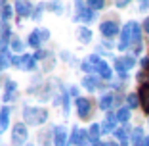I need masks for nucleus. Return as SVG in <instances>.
Here are the masks:
<instances>
[{"instance_id": "39448f33", "label": "nucleus", "mask_w": 149, "mask_h": 146, "mask_svg": "<svg viewBox=\"0 0 149 146\" xmlns=\"http://www.w3.org/2000/svg\"><path fill=\"white\" fill-rule=\"evenodd\" d=\"M130 42H132V23H128V25L123 29V35H120V42H118V50H126Z\"/></svg>"}, {"instance_id": "20e7f679", "label": "nucleus", "mask_w": 149, "mask_h": 146, "mask_svg": "<svg viewBox=\"0 0 149 146\" xmlns=\"http://www.w3.org/2000/svg\"><path fill=\"white\" fill-rule=\"evenodd\" d=\"M77 111H79V115L82 117V119H86L88 115H90V110H92V106H90V100H86V98H77Z\"/></svg>"}, {"instance_id": "ea45409f", "label": "nucleus", "mask_w": 149, "mask_h": 146, "mask_svg": "<svg viewBox=\"0 0 149 146\" xmlns=\"http://www.w3.org/2000/svg\"><path fill=\"white\" fill-rule=\"evenodd\" d=\"M141 63H143V66L147 67V66H149V60H147V58H145V60H143V62H141Z\"/></svg>"}, {"instance_id": "58836bf2", "label": "nucleus", "mask_w": 149, "mask_h": 146, "mask_svg": "<svg viewBox=\"0 0 149 146\" xmlns=\"http://www.w3.org/2000/svg\"><path fill=\"white\" fill-rule=\"evenodd\" d=\"M126 4H128V2H124V0H120V2H117V6H118V8H124Z\"/></svg>"}, {"instance_id": "a211bd4d", "label": "nucleus", "mask_w": 149, "mask_h": 146, "mask_svg": "<svg viewBox=\"0 0 149 146\" xmlns=\"http://www.w3.org/2000/svg\"><path fill=\"white\" fill-rule=\"evenodd\" d=\"M140 98H141V102H143V108H145V111L149 114V85H145L143 89H141V94H140Z\"/></svg>"}, {"instance_id": "0eeeda50", "label": "nucleus", "mask_w": 149, "mask_h": 146, "mask_svg": "<svg viewBox=\"0 0 149 146\" xmlns=\"http://www.w3.org/2000/svg\"><path fill=\"white\" fill-rule=\"evenodd\" d=\"M101 60H100V56H96V54H92V56L88 58V60H84L82 63H80V67H82L84 71H96V67H97V63H100Z\"/></svg>"}, {"instance_id": "473e14b6", "label": "nucleus", "mask_w": 149, "mask_h": 146, "mask_svg": "<svg viewBox=\"0 0 149 146\" xmlns=\"http://www.w3.org/2000/svg\"><path fill=\"white\" fill-rule=\"evenodd\" d=\"M12 48L15 50V52H21V50H23V42L19 39H13L12 40Z\"/></svg>"}, {"instance_id": "dca6fc26", "label": "nucleus", "mask_w": 149, "mask_h": 146, "mask_svg": "<svg viewBox=\"0 0 149 146\" xmlns=\"http://www.w3.org/2000/svg\"><path fill=\"white\" fill-rule=\"evenodd\" d=\"M8 42H10V25H4L2 27V39H0V48H2V52L6 50Z\"/></svg>"}, {"instance_id": "aec40b11", "label": "nucleus", "mask_w": 149, "mask_h": 146, "mask_svg": "<svg viewBox=\"0 0 149 146\" xmlns=\"http://www.w3.org/2000/svg\"><path fill=\"white\" fill-rule=\"evenodd\" d=\"M0 8H2V10H0L2 19H4V21H6V19H10V16H12V6H10L8 2H0Z\"/></svg>"}, {"instance_id": "b1692460", "label": "nucleus", "mask_w": 149, "mask_h": 146, "mask_svg": "<svg viewBox=\"0 0 149 146\" xmlns=\"http://www.w3.org/2000/svg\"><path fill=\"white\" fill-rule=\"evenodd\" d=\"M141 137H143V131H141V129H134V133H132L134 146H141Z\"/></svg>"}, {"instance_id": "7c9ffc66", "label": "nucleus", "mask_w": 149, "mask_h": 146, "mask_svg": "<svg viewBox=\"0 0 149 146\" xmlns=\"http://www.w3.org/2000/svg\"><path fill=\"white\" fill-rule=\"evenodd\" d=\"M115 137L120 142H126V131H124V129H115Z\"/></svg>"}, {"instance_id": "ddd939ff", "label": "nucleus", "mask_w": 149, "mask_h": 146, "mask_svg": "<svg viewBox=\"0 0 149 146\" xmlns=\"http://www.w3.org/2000/svg\"><path fill=\"white\" fill-rule=\"evenodd\" d=\"M84 138H86V131H80V129H77V127H74L73 137H71V142H73V144H77V146H82Z\"/></svg>"}, {"instance_id": "f8f14e48", "label": "nucleus", "mask_w": 149, "mask_h": 146, "mask_svg": "<svg viewBox=\"0 0 149 146\" xmlns=\"http://www.w3.org/2000/svg\"><path fill=\"white\" fill-rule=\"evenodd\" d=\"M31 10H33V6L29 4V2H17V4H15V12H17L19 18L29 16V13H31Z\"/></svg>"}, {"instance_id": "423d86ee", "label": "nucleus", "mask_w": 149, "mask_h": 146, "mask_svg": "<svg viewBox=\"0 0 149 146\" xmlns=\"http://www.w3.org/2000/svg\"><path fill=\"white\" fill-rule=\"evenodd\" d=\"M100 31H101V35H105V37H115L118 33V23H115V21H103L100 25Z\"/></svg>"}, {"instance_id": "a19ab883", "label": "nucleus", "mask_w": 149, "mask_h": 146, "mask_svg": "<svg viewBox=\"0 0 149 146\" xmlns=\"http://www.w3.org/2000/svg\"><path fill=\"white\" fill-rule=\"evenodd\" d=\"M143 144H145V146H149V137H147V138L143 140Z\"/></svg>"}, {"instance_id": "6e6552de", "label": "nucleus", "mask_w": 149, "mask_h": 146, "mask_svg": "<svg viewBox=\"0 0 149 146\" xmlns=\"http://www.w3.org/2000/svg\"><path fill=\"white\" fill-rule=\"evenodd\" d=\"M56 138H54V142H56V146H65L67 142V131L65 127H56Z\"/></svg>"}, {"instance_id": "4be33fe9", "label": "nucleus", "mask_w": 149, "mask_h": 146, "mask_svg": "<svg viewBox=\"0 0 149 146\" xmlns=\"http://www.w3.org/2000/svg\"><path fill=\"white\" fill-rule=\"evenodd\" d=\"M130 119V110L128 108H120L117 114V121H123V123H126V121Z\"/></svg>"}, {"instance_id": "79ce46f5", "label": "nucleus", "mask_w": 149, "mask_h": 146, "mask_svg": "<svg viewBox=\"0 0 149 146\" xmlns=\"http://www.w3.org/2000/svg\"><path fill=\"white\" fill-rule=\"evenodd\" d=\"M105 146H117V144H115V142H107Z\"/></svg>"}, {"instance_id": "e433bc0d", "label": "nucleus", "mask_w": 149, "mask_h": 146, "mask_svg": "<svg viewBox=\"0 0 149 146\" xmlns=\"http://www.w3.org/2000/svg\"><path fill=\"white\" fill-rule=\"evenodd\" d=\"M147 8H149V2H147V0H143V2H140V10H141V12H145Z\"/></svg>"}, {"instance_id": "f3484780", "label": "nucleus", "mask_w": 149, "mask_h": 146, "mask_svg": "<svg viewBox=\"0 0 149 146\" xmlns=\"http://www.w3.org/2000/svg\"><path fill=\"white\" fill-rule=\"evenodd\" d=\"M97 85H100V83H97L96 77H90V75H88V77H84V79H82V87H84V89H88V90H96Z\"/></svg>"}, {"instance_id": "c9c22d12", "label": "nucleus", "mask_w": 149, "mask_h": 146, "mask_svg": "<svg viewBox=\"0 0 149 146\" xmlns=\"http://www.w3.org/2000/svg\"><path fill=\"white\" fill-rule=\"evenodd\" d=\"M38 33H40V39L42 40H46L50 37V31H46V29H42V31H38Z\"/></svg>"}, {"instance_id": "a878e982", "label": "nucleus", "mask_w": 149, "mask_h": 146, "mask_svg": "<svg viewBox=\"0 0 149 146\" xmlns=\"http://www.w3.org/2000/svg\"><path fill=\"white\" fill-rule=\"evenodd\" d=\"M13 92H15V83H13V81H8V83H6V96H4V100H10Z\"/></svg>"}, {"instance_id": "2eb2a0df", "label": "nucleus", "mask_w": 149, "mask_h": 146, "mask_svg": "<svg viewBox=\"0 0 149 146\" xmlns=\"http://www.w3.org/2000/svg\"><path fill=\"white\" fill-rule=\"evenodd\" d=\"M113 102H115V96H113V94H103V96H101V100H100V108H101V110H111Z\"/></svg>"}, {"instance_id": "c85d7f7f", "label": "nucleus", "mask_w": 149, "mask_h": 146, "mask_svg": "<svg viewBox=\"0 0 149 146\" xmlns=\"http://www.w3.org/2000/svg\"><path fill=\"white\" fill-rule=\"evenodd\" d=\"M8 66H10V54L2 52L0 54V69H2V67H8Z\"/></svg>"}, {"instance_id": "f257e3e1", "label": "nucleus", "mask_w": 149, "mask_h": 146, "mask_svg": "<svg viewBox=\"0 0 149 146\" xmlns=\"http://www.w3.org/2000/svg\"><path fill=\"white\" fill-rule=\"evenodd\" d=\"M23 117L29 125H42L44 121L48 119V111L42 108H25Z\"/></svg>"}, {"instance_id": "c756f323", "label": "nucleus", "mask_w": 149, "mask_h": 146, "mask_svg": "<svg viewBox=\"0 0 149 146\" xmlns=\"http://www.w3.org/2000/svg\"><path fill=\"white\" fill-rule=\"evenodd\" d=\"M105 6V2H101V0H92V2H88V8H92V10H101Z\"/></svg>"}, {"instance_id": "5701e85b", "label": "nucleus", "mask_w": 149, "mask_h": 146, "mask_svg": "<svg viewBox=\"0 0 149 146\" xmlns=\"http://www.w3.org/2000/svg\"><path fill=\"white\" fill-rule=\"evenodd\" d=\"M100 131H101V125H97V123H94L92 127H90V131H88V137L92 138V140H97V137H100Z\"/></svg>"}, {"instance_id": "1a4fd4ad", "label": "nucleus", "mask_w": 149, "mask_h": 146, "mask_svg": "<svg viewBox=\"0 0 149 146\" xmlns=\"http://www.w3.org/2000/svg\"><path fill=\"white\" fill-rule=\"evenodd\" d=\"M115 125H117V115L109 114L107 119L103 121V125H101V131H103V133H111V131H115Z\"/></svg>"}, {"instance_id": "72a5a7b5", "label": "nucleus", "mask_w": 149, "mask_h": 146, "mask_svg": "<svg viewBox=\"0 0 149 146\" xmlns=\"http://www.w3.org/2000/svg\"><path fill=\"white\" fill-rule=\"evenodd\" d=\"M46 56H48V52H44V50H38V52L35 54V60H44Z\"/></svg>"}, {"instance_id": "393cba45", "label": "nucleus", "mask_w": 149, "mask_h": 146, "mask_svg": "<svg viewBox=\"0 0 149 146\" xmlns=\"http://www.w3.org/2000/svg\"><path fill=\"white\" fill-rule=\"evenodd\" d=\"M23 67H25L27 71H33L36 67V60H35V56H27V60H25V63H23Z\"/></svg>"}, {"instance_id": "9b49d317", "label": "nucleus", "mask_w": 149, "mask_h": 146, "mask_svg": "<svg viewBox=\"0 0 149 146\" xmlns=\"http://www.w3.org/2000/svg\"><path fill=\"white\" fill-rule=\"evenodd\" d=\"M10 125V108H2L0 111V133H4Z\"/></svg>"}, {"instance_id": "9d476101", "label": "nucleus", "mask_w": 149, "mask_h": 146, "mask_svg": "<svg viewBox=\"0 0 149 146\" xmlns=\"http://www.w3.org/2000/svg\"><path fill=\"white\" fill-rule=\"evenodd\" d=\"M96 71L100 73V77H103V79H111V77H113V71H111V67L107 66V63L103 62V60H101V62L97 63Z\"/></svg>"}, {"instance_id": "bb28decb", "label": "nucleus", "mask_w": 149, "mask_h": 146, "mask_svg": "<svg viewBox=\"0 0 149 146\" xmlns=\"http://www.w3.org/2000/svg\"><path fill=\"white\" fill-rule=\"evenodd\" d=\"M140 106V94H128V108Z\"/></svg>"}, {"instance_id": "412c9836", "label": "nucleus", "mask_w": 149, "mask_h": 146, "mask_svg": "<svg viewBox=\"0 0 149 146\" xmlns=\"http://www.w3.org/2000/svg\"><path fill=\"white\" fill-rule=\"evenodd\" d=\"M79 39L82 40V42H90V40H92V31L86 29V27H80L79 29Z\"/></svg>"}, {"instance_id": "7ed1b4c3", "label": "nucleus", "mask_w": 149, "mask_h": 146, "mask_svg": "<svg viewBox=\"0 0 149 146\" xmlns=\"http://www.w3.org/2000/svg\"><path fill=\"white\" fill-rule=\"evenodd\" d=\"M77 8H79V13H77V19H80V21L88 23L94 19V10L86 8V4L84 2H77Z\"/></svg>"}, {"instance_id": "37998d69", "label": "nucleus", "mask_w": 149, "mask_h": 146, "mask_svg": "<svg viewBox=\"0 0 149 146\" xmlns=\"http://www.w3.org/2000/svg\"><path fill=\"white\" fill-rule=\"evenodd\" d=\"M29 146H33V144H29Z\"/></svg>"}, {"instance_id": "cd10ccee", "label": "nucleus", "mask_w": 149, "mask_h": 146, "mask_svg": "<svg viewBox=\"0 0 149 146\" xmlns=\"http://www.w3.org/2000/svg\"><path fill=\"white\" fill-rule=\"evenodd\" d=\"M120 63H123V66L126 67V71H128L130 67H134V63H136V60H134L132 56H126V58H123V60H120Z\"/></svg>"}, {"instance_id": "2f4dec72", "label": "nucleus", "mask_w": 149, "mask_h": 146, "mask_svg": "<svg viewBox=\"0 0 149 146\" xmlns=\"http://www.w3.org/2000/svg\"><path fill=\"white\" fill-rule=\"evenodd\" d=\"M115 67H117V71L120 73V77H126V67L120 63V60H117V62H115Z\"/></svg>"}, {"instance_id": "4468645a", "label": "nucleus", "mask_w": 149, "mask_h": 146, "mask_svg": "<svg viewBox=\"0 0 149 146\" xmlns=\"http://www.w3.org/2000/svg\"><path fill=\"white\" fill-rule=\"evenodd\" d=\"M132 42H136V46L140 48V42H141V29L138 23L132 21Z\"/></svg>"}, {"instance_id": "6ab92c4d", "label": "nucleus", "mask_w": 149, "mask_h": 146, "mask_svg": "<svg viewBox=\"0 0 149 146\" xmlns=\"http://www.w3.org/2000/svg\"><path fill=\"white\" fill-rule=\"evenodd\" d=\"M40 42H42V39H40V33H38V31H33L31 35H29V46H35V48H38Z\"/></svg>"}, {"instance_id": "f03ea898", "label": "nucleus", "mask_w": 149, "mask_h": 146, "mask_svg": "<svg viewBox=\"0 0 149 146\" xmlns=\"http://www.w3.org/2000/svg\"><path fill=\"white\" fill-rule=\"evenodd\" d=\"M27 140V127L23 123H15L12 129V142L13 146H23Z\"/></svg>"}, {"instance_id": "f704fd0d", "label": "nucleus", "mask_w": 149, "mask_h": 146, "mask_svg": "<svg viewBox=\"0 0 149 146\" xmlns=\"http://www.w3.org/2000/svg\"><path fill=\"white\" fill-rule=\"evenodd\" d=\"M50 8H52L56 13H61V6H59V4H56V2H52V4H50Z\"/></svg>"}, {"instance_id": "4c0bfd02", "label": "nucleus", "mask_w": 149, "mask_h": 146, "mask_svg": "<svg viewBox=\"0 0 149 146\" xmlns=\"http://www.w3.org/2000/svg\"><path fill=\"white\" fill-rule=\"evenodd\" d=\"M143 29H145V31H147V33H149V18H147V19H145V23H143Z\"/></svg>"}]
</instances>
